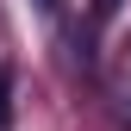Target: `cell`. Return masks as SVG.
<instances>
[{"instance_id": "6da1fadb", "label": "cell", "mask_w": 131, "mask_h": 131, "mask_svg": "<svg viewBox=\"0 0 131 131\" xmlns=\"http://www.w3.org/2000/svg\"><path fill=\"white\" fill-rule=\"evenodd\" d=\"M6 119H13V81L0 75V125H6Z\"/></svg>"}, {"instance_id": "7a4b0ae2", "label": "cell", "mask_w": 131, "mask_h": 131, "mask_svg": "<svg viewBox=\"0 0 131 131\" xmlns=\"http://www.w3.org/2000/svg\"><path fill=\"white\" fill-rule=\"evenodd\" d=\"M38 6H44V13H56V6H62V0H38Z\"/></svg>"}]
</instances>
